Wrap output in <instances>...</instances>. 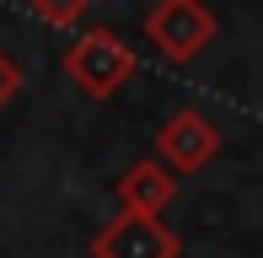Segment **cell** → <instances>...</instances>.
<instances>
[{
  "label": "cell",
  "instance_id": "obj_4",
  "mask_svg": "<svg viewBox=\"0 0 263 258\" xmlns=\"http://www.w3.org/2000/svg\"><path fill=\"white\" fill-rule=\"evenodd\" d=\"M215 156H220V129L199 108H177L156 129V161L166 172H204Z\"/></svg>",
  "mask_w": 263,
  "mask_h": 258
},
{
  "label": "cell",
  "instance_id": "obj_3",
  "mask_svg": "<svg viewBox=\"0 0 263 258\" xmlns=\"http://www.w3.org/2000/svg\"><path fill=\"white\" fill-rule=\"evenodd\" d=\"M91 258H183V237L161 215H135L118 210L91 231Z\"/></svg>",
  "mask_w": 263,
  "mask_h": 258
},
{
  "label": "cell",
  "instance_id": "obj_7",
  "mask_svg": "<svg viewBox=\"0 0 263 258\" xmlns=\"http://www.w3.org/2000/svg\"><path fill=\"white\" fill-rule=\"evenodd\" d=\"M16 91H22V70H16V60H11L6 49H0V108H6Z\"/></svg>",
  "mask_w": 263,
  "mask_h": 258
},
{
  "label": "cell",
  "instance_id": "obj_6",
  "mask_svg": "<svg viewBox=\"0 0 263 258\" xmlns=\"http://www.w3.org/2000/svg\"><path fill=\"white\" fill-rule=\"evenodd\" d=\"M32 6V16L43 22V27H81L86 22V11H91V0H27Z\"/></svg>",
  "mask_w": 263,
  "mask_h": 258
},
{
  "label": "cell",
  "instance_id": "obj_5",
  "mask_svg": "<svg viewBox=\"0 0 263 258\" xmlns=\"http://www.w3.org/2000/svg\"><path fill=\"white\" fill-rule=\"evenodd\" d=\"M113 194H118V205L135 210V215H161L177 199V172H166L156 156H140V161H129V167L118 172Z\"/></svg>",
  "mask_w": 263,
  "mask_h": 258
},
{
  "label": "cell",
  "instance_id": "obj_2",
  "mask_svg": "<svg viewBox=\"0 0 263 258\" xmlns=\"http://www.w3.org/2000/svg\"><path fill=\"white\" fill-rule=\"evenodd\" d=\"M145 38L156 43L166 60L188 65L194 54H204L215 43V11L204 0H156L145 11Z\"/></svg>",
  "mask_w": 263,
  "mask_h": 258
},
{
  "label": "cell",
  "instance_id": "obj_1",
  "mask_svg": "<svg viewBox=\"0 0 263 258\" xmlns=\"http://www.w3.org/2000/svg\"><path fill=\"white\" fill-rule=\"evenodd\" d=\"M135 70H140L135 49H129L113 27H86V32H76V43L65 49V76H70V86H76L81 97H91V102L118 97L124 81L135 76Z\"/></svg>",
  "mask_w": 263,
  "mask_h": 258
}]
</instances>
